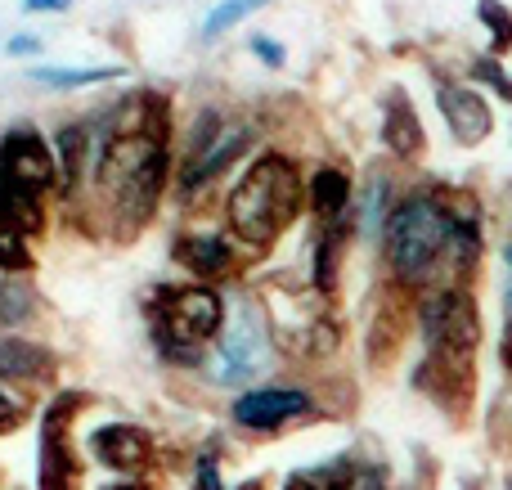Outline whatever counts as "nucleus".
Here are the masks:
<instances>
[{
  "label": "nucleus",
  "instance_id": "obj_1",
  "mask_svg": "<svg viewBox=\"0 0 512 490\" xmlns=\"http://www.w3.org/2000/svg\"><path fill=\"white\" fill-rule=\"evenodd\" d=\"M418 329H423V365H418V387L432 392L441 405H468L472 396V365L481 347V311L463 284H445L423 293L418 302Z\"/></svg>",
  "mask_w": 512,
  "mask_h": 490
},
{
  "label": "nucleus",
  "instance_id": "obj_2",
  "mask_svg": "<svg viewBox=\"0 0 512 490\" xmlns=\"http://www.w3.org/2000/svg\"><path fill=\"white\" fill-rule=\"evenodd\" d=\"M90 176L104 189L122 234L144 230L162 203V189H167V126H149L135 135L104 131Z\"/></svg>",
  "mask_w": 512,
  "mask_h": 490
},
{
  "label": "nucleus",
  "instance_id": "obj_3",
  "mask_svg": "<svg viewBox=\"0 0 512 490\" xmlns=\"http://www.w3.org/2000/svg\"><path fill=\"white\" fill-rule=\"evenodd\" d=\"M306 203V185L297 176V162L279 149H261L239 176V185L225 198L230 234L252 252H265Z\"/></svg>",
  "mask_w": 512,
  "mask_h": 490
},
{
  "label": "nucleus",
  "instance_id": "obj_4",
  "mask_svg": "<svg viewBox=\"0 0 512 490\" xmlns=\"http://www.w3.org/2000/svg\"><path fill=\"white\" fill-rule=\"evenodd\" d=\"M454 216L441 198L432 194H409L382 221V252H387V270L396 284L418 288L441 270V257L450 248Z\"/></svg>",
  "mask_w": 512,
  "mask_h": 490
},
{
  "label": "nucleus",
  "instance_id": "obj_5",
  "mask_svg": "<svg viewBox=\"0 0 512 490\" xmlns=\"http://www.w3.org/2000/svg\"><path fill=\"white\" fill-rule=\"evenodd\" d=\"M149 320H153V342H158L162 360L171 365H203L207 342L216 347V338L225 333V297L212 284H189L171 288V293L149 297Z\"/></svg>",
  "mask_w": 512,
  "mask_h": 490
},
{
  "label": "nucleus",
  "instance_id": "obj_6",
  "mask_svg": "<svg viewBox=\"0 0 512 490\" xmlns=\"http://www.w3.org/2000/svg\"><path fill=\"white\" fill-rule=\"evenodd\" d=\"M274 356V324L265 320L261 302H239L225 320V333L216 338L212 356L203 360V374L212 378L216 387H243L248 378L265 374Z\"/></svg>",
  "mask_w": 512,
  "mask_h": 490
},
{
  "label": "nucleus",
  "instance_id": "obj_7",
  "mask_svg": "<svg viewBox=\"0 0 512 490\" xmlns=\"http://www.w3.org/2000/svg\"><path fill=\"white\" fill-rule=\"evenodd\" d=\"M0 180L23 194L45 198L59 185V158H54V144H45V135L36 126H14L0 140Z\"/></svg>",
  "mask_w": 512,
  "mask_h": 490
},
{
  "label": "nucleus",
  "instance_id": "obj_8",
  "mask_svg": "<svg viewBox=\"0 0 512 490\" xmlns=\"http://www.w3.org/2000/svg\"><path fill=\"white\" fill-rule=\"evenodd\" d=\"M306 414H315V401L301 387H256L234 401V423L248 432H279Z\"/></svg>",
  "mask_w": 512,
  "mask_h": 490
},
{
  "label": "nucleus",
  "instance_id": "obj_9",
  "mask_svg": "<svg viewBox=\"0 0 512 490\" xmlns=\"http://www.w3.org/2000/svg\"><path fill=\"white\" fill-rule=\"evenodd\" d=\"M90 455L122 477H144L153 468V437L135 423H104L90 432Z\"/></svg>",
  "mask_w": 512,
  "mask_h": 490
},
{
  "label": "nucleus",
  "instance_id": "obj_10",
  "mask_svg": "<svg viewBox=\"0 0 512 490\" xmlns=\"http://www.w3.org/2000/svg\"><path fill=\"white\" fill-rule=\"evenodd\" d=\"M436 104H441L445 126H450V135L463 144V149H477V144L495 131V113H490V104L472 86L441 81V86H436Z\"/></svg>",
  "mask_w": 512,
  "mask_h": 490
},
{
  "label": "nucleus",
  "instance_id": "obj_11",
  "mask_svg": "<svg viewBox=\"0 0 512 490\" xmlns=\"http://www.w3.org/2000/svg\"><path fill=\"white\" fill-rule=\"evenodd\" d=\"M248 144H252V126H225V135L203 153V158L185 162V171H180V194L198 198L207 185H212V180H221V171H230L234 162L243 158V149H248Z\"/></svg>",
  "mask_w": 512,
  "mask_h": 490
},
{
  "label": "nucleus",
  "instance_id": "obj_12",
  "mask_svg": "<svg viewBox=\"0 0 512 490\" xmlns=\"http://www.w3.org/2000/svg\"><path fill=\"white\" fill-rule=\"evenodd\" d=\"M176 261L189 266L198 279H221L234 270L239 261V248H234L225 234L216 230H194V234H180L176 239Z\"/></svg>",
  "mask_w": 512,
  "mask_h": 490
},
{
  "label": "nucleus",
  "instance_id": "obj_13",
  "mask_svg": "<svg viewBox=\"0 0 512 490\" xmlns=\"http://www.w3.org/2000/svg\"><path fill=\"white\" fill-rule=\"evenodd\" d=\"M382 144H387L396 158H418L427 149V131L418 122L414 104H409L405 90H391L387 95V117H382Z\"/></svg>",
  "mask_w": 512,
  "mask_h": 490
},
{
  "label": "nucleus",
  "instance_id": "obj_14",
  "mask_svg": "<svg viewBox=\"0 0 512 490\" xmlns=\"http://www.w3.org/2000/svg\"><path fill=\"white\" fill-rule=\"evenodd\" d=\"M54 158H59V194H77L86 167H95V144H90V126L86 122H68L54 131Z\"/></svg>",
  "mask_w": 512,
  "mask_h": 490
},
{
  "label": "nucleus",
  "instance_id": "obj_15",
  "mask_svg": "<svg viewBox=\"0 0 512 490\" xmlns=\"http://www.w3.org/2000/svg\"><path fill=\"white\" fill-rule=\"evenodd\" d=\"M68 432V428H63ZM77 459L59 437V423H41V459H36V490H77Z\"/></svg>",
  "mask_w": 512,
  "mask_h": 490
},
{
  "label": "nucleus",
  "instance_id": "obj_16",
  "mask_svg": "<svg viewBox=\"0 0 512 490\" xmlns=\"http://www.w3.org/2000/svg\"><path fill=\"white\" fill-rule=\"evenodd\" d=\"M306 207L319 225L346 221V207H351V176L337 167H319L306 185Z\"/></svg>",
  "mask_w": 512,
  "mask_h": 490
},
{
  "label": "nucleus",
  "instance_id": "obj_17",
  "mask_svg": "<svg viewBox=\"0 0 512 490\" xmlns=\"http://www.w3.org/2000/svg\"><path fill=\"white\" fill-rule=\"evenodd\" d=\"M54 374V351L32 338H0V378L14 383H41Z\"/></svg>",
  "mask_w": 512,
  "mask_h": 490
},
{
  "label": "nucleus",
  "instance_id": "obj_18",
  "mask_svg": "<svg viewBox=\"0 0 512 490\" xmlns=\"http://www.w3.org/2000/svg\"><path fill=\"white\" fill-rule=\"evenodd\" d=\"M346 234H351V225H346V221L319 225V234H315V293L319 297H333L337 293V266H342Z\"/></svg>",
  "mask_w": 512,
  "mask_h": 490
},
{
  "label": "nucleus",
  "instance_id": "obj_19",
  "mask_svg": "<svg viewBox=\"0 0 512 490\" xmlns=\"http://www.w3.org/2000/svg\"><path fill=\"white\" fill-rule=\"evenodd\" d=\"M0 216H5V221L14 225L18 234H27V239L45 230V207H41V198H36V194H23V189L5 185V180H0Z\"/></svg>",
  "mask_w": 512,
  "mask_h": 490
},
{
  "label": "nucleus",
  "instance_id": "obj_20",
  "mask_svg": "<svg viewBox=\"0 0 512 490\" xmlns=\"http://www.w3.org/2000/svg\"><path fill=\"white\" fill-rule=\"evenodd\" d=\"M126 77V68H32L27 72V81H36V86L45 90H77V86H95V81H117Z\"/></svg>",
  "mask_w": 512,
  "mask_h": 490
},
{
  "label": "nucleus",
  "instance_id": "obj_21",
  "mask_svg": "<svg viewBox=\"0 0 512 490\" xmlns=\"http://www.w3.org/2000/svg\"><path fill=\"white\" fill-rule=\"evenodd\" d=\"M265 0H221V5L207 14V23H203V41H221L230 27H239L248 14H256Z\"/></svg>",
  "mask_w": 512,
  "mask_h": 490
},
{
  "label": "nucleus",
  "instance_id": "obj_22",
  "mask_svg": "<svg viewBox=\"0 0 512 490\" xmlns=\"http://www.w3.org/2000/svg\"><path fill=\"white\" fill-rule=\"evenodd\" d=\"M0 270H5V275H14V279L32 270V248H27V234H18L5 216H0Z\"/></svg>",
  "mask_w": 512,
  "mask_h": 490
},
{
  "label": "nucleus",
  "instance_id": "obj_23",
  "mask_svg": "<svg viewBox=\"0 0 512 490\" xmlns=\"http://www.w3.org/2000/svg\"><path fill=\"white\" fill-rule=\"evenodd\" d=\"M477 18H481V27L490 32V50L508 54L512 50V9L499 5V0H477Z\"/></svg>",
  "mask_w": 512,
  "mask_h": 490
},
{
  "label": "nucleus",
  "instance_id": "obj_24",
  "mask_svg": "<svg viewBox=\"0 0 512 490\" xmlns=\"http://www.w3.org/2000/svg\"><path fill=\"white\" fill-rule=\"evenodd\" d=\"M27 315H36V293L23 279H5L0 284V324H23Z\"/></svg>",
  "mask_w": 512,
  "mask_h": 490
},
{
  "label": "nucleus",
  "instance_id": "obj_25",
  "mask_svg": "<svg viewBox=\"0 0 512 490\" xmlns=\"http://www.w3.org/2000/svg\"><path fill=\"white\" fill-rule=\"evenodd\" d=\"M472 77L490 81V86H495V90H499V95H504V99H512V81H508V72H504V68H499V63H495V59H477V63H472Z\"/></svg>",
  "mask_w": 512,
  "mask_h": 490
},
{
  "label": "nucleus",
  "instance_id": "obj_26",
  "mask_svg": "<svg viewBox=\"0 0 512 490\" xmlns=\"http://www.w3.org/2000/svg\"><path fill=\"white\" fill-rule=\"evenodd\" d=\"M248 50H252L261 63H265V68H283V59H288V50H283V45L274 41V36H252V41H248Z\"/></svg>",
  "mask_w": 512,
  "mask_h": 490
},
{
  "label": "nucleus",
  "instance_id": "obj_27",
  "mask_svg": "<svg viewBox=\"0 0 512 490\" xmlns=\"http://www.w3.org/2000/svg\"><path fill=\"white\" fill-rule=\"evenodd\" d=\"M18 423H23V405H18L14 396L0 387V432H14Z\"/></svg>",
  "mask_w": 512,
  "mask_h": 490
},
{
  "label": "nucleus",
  "instance_id": "obj_28",
  "mask_svg": "<svg viewBox=\"0 0 512 490\" xmlns=\"http://www.w3.org/2000/svg\"><path fill=\"white\" fill-rule=\"evenodd\" d=\"M36 50H41V36L36 32H18V36H9V45H5L9 59H23V54H36Z\"/></svg>",
  "mask_w": 512,
  "mask_h": 490
},
{
  "label": "nucleus",
  "instance_id": "obj_29",
  "mask_svg": "<svg viewBox=\"0 0 512 490\" xmlns=\"http://www.w3.org/2000/svg\"><path fill=\"white\" fill-rule=\"evenodd\" d=\"M198 490H225V486H221V468H216V459H198Z\"/></svg>",
  "mask_w": 512,
  "mask_h": 490
},
{
  "label": "nucleus",
  "instance_id": "obj_30",
  "mask_svg": "<svg viewBox=\"0 0 512 490\" xmlns=\"http://www.w3.org/2000/svg\"><path fill=\"white\" fill-rule=\"evenodd\" d=\"M27 14H63V9H72V0H23Z\"/></svg>",
  "mask_w": 512,
  "mask_h": 490
},
{
  "label": "nucleus",
  "instance_id": "obj_31",
  "mask_svg": "<svg viewBox=\"0 0 512 490\" xmlns=\"http://www.w3.org/2000/svg\"><path fill=\"white\" fill-rule=\"evenodd\" d=\"M499 360H504V369H508V378H512V320H508V329H504V342H499Z\"/></svg>",
  "mask_w": 512,
  "mask_h": 490
},
{
  "label": "nucleus",
  "instance_id": "obj_32",
  "mask_svg": "<svg viewBox=\"0 0 512 490\" xmlns=\"http://www.w3.org/2000/svg\"><path fill=\"white\" fill-rule=\"evenodd\" d=\"M104 490H149V486H135V482H113V486H104Z\"/></svg>",
  "mask_w": 512,
  "mask_h": 490
},
{
  "label": "nucleus",
  "instance_id": "obj_33",
  "mask_svg": "<svg viewBox=\"0 0 512 490\" xmlns=\"http://www.w3.org/2000/svg\"><path fill=\"white\" fill-rule=\"evenodd\" d=\"M504 261H508V266H512V243H508V248H504Z\"/></svg>",
  "mask_w": 512,
  "mask_h": 490
}]
</instances>
